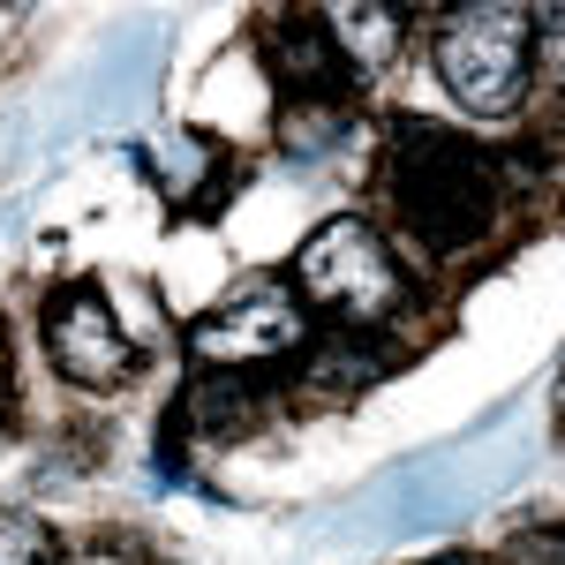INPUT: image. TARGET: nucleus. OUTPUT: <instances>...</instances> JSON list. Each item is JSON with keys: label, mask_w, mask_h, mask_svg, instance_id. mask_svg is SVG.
Here are the masks:
<instances>
[{"label": "nucleus", "mask_w": 565, "mask_h": 565, "mask_svg": "<svg viewBox=\"0 0 565 565\" xmlns=\"http://www.w3.org/2000/svg\"><path fill=\"white\" fill-rule=\"evenodd\" d=\"M385 189H392L399 234L415 249H430V257H452V249L482 242L490 218H498V167H490V151L468 143L460 129L415 121V114L392 129Z\"/></svg>", "instance_id": "nucleus-1"}, {"label": "nucleus", "mask_w": 565, "mask_h": 565, "mask_svg": "<svg viewBox=\"0 0 565 565\" xmlns=\"http://www.w3.org/2000/svg\"><path fill=\"white\" fill-rule=\"evenodd\" d=\"M527 53H535V15L513 0H476L437 23V76L482 121L513 114L527 98Z\"/></svg>", "instance_id": "nucleus-2"}, {"label": "nucleus", "mask_w": 565, "mask_h": 565, "mask_svg": "<svg viewBox=\"0 0 565 565\" xmlns=\"http://www.w3.org/2000/svg\"><path fill=\"white\" fill-rule=\"evenodd\" d=\"M295 287H302L309 309L348 317V324H377V317H392L399 295H407L385 234H377L370 218H348V212L324 218L302 249H295Z\"/></svg>", "instance_id": "nucleus-3"}, {"label": "nucleus", "mask_w": 565, "mask_h": 565, "mask_svg": "<svg viewBox=\"0 0 565 565\" xmlns=\"http://www.w3.org/2000/svg\"><path fill=\"white\" fill-rule=\"evenodd\" d=\"M39 340H45V362H53L68 385L114 392L121 377H136V340L121 332L114 302H106L90 279H61L39 302Z\"/></svg>", "instance_id": "nucleus-4"}, {"label": "nucleus", "mask_w": 565, "mask_h": 565, "mask_svg": "<svg viewBox=\"0 0 565 565\" xmlns=\"http://www.w3.org/2000/svg\"><path fill=\"white\" fill-rule=\"evenodd\" d=\"M264 61H271L279 90H287V106L302 98L309 121H317V114L354 106V90H362V76L348 68V53H340V45H332V31H324V8L271 15V23H264Z\"/></svg>", "instance_id": "nucleus-5"}, {"label": "nucleus", "mask_w": 565, "mask_h": 565, "mask_svg": "<svg viewBox=\"0 0 565 565\" xmlns=\"http://www.w3.org/2000/svg\"><path fill=\"white\" fill-rule=\"evenodd\" d=\"M309 340L302 309L287 295H242V302H218L189 324V354L196 362H218V370H257V362H279Z\"/></svg>", "instance_id": "nucleus-6"}, {"label": "nucleus", "mask_w": 565, "mask_h": 565, "mask_svg": "<svg viewBox=\"0 0 565 565\" xmlns=\"http://www.w3.org/2000/svg\"><path fill=\"white\" fill-rule=\"evenodd\" d=\"M143 167H151V181H159L189 218H218L226 189H234V159H226V143L204 136V129L151 136V143H143Z\"/></svg>", "instance_id": "nucleus-7"}, {"label": "nucleus", "mask_w": 565, "mask_h": 565, "mask_svg": "<svg viewBox=\"0 0 565 565\" xmlns=\"http://www.w3.org/2000/svg\"><path fill=\"white\" fill-rule=\"evenodd\" d=\"M324 31L348 53V68L362 76V68H385V53L399 45V8H385V0H370V8H324Z\"/></svg>", "instance_id": "nucleus-8"}, {"label": "nucleus", "mask_w": 565, "mask_h": 565, "mask_svg": "<svg viewBox=\"0 0 565 565\" xmlns=\"http://www.w3.org/2000/svg\"><path fill=\"white\" fill-rule=\"evenodd\" d=\"M257 415V392L242 385V370H226V377H204V385L189 392V407H174L181 430H242Z\"/></svg>", "instance_id": "nucleus-9"}, {"label": "nucleus", "mask_w": 565, "mask_h": 565, "mask_svg": "<svg viewBox=\"0 0 565 565\" xmlns=\"http://www.w3.org/2000/svg\"><path fill=\"white\" fill-rule=\"evenodd\" d=\"M0 565H61V558H53V535L31 513H0Z\"/></svg>", "instance_id": "nucleus-10"}, {"label": "nucleus", "mask_w": 565, "mask_h": 565, "mask_svg": "<svg viewBox=\"0 0 565 565\" xmlns=\"http://www.w3.org/2000/svg\"><path fill=\"white\" fill-rule=\"evenodd\" d=\"M61 565H143L136 551H84V558H61Z\"/></svg>", "instance_id": "nucleus-11"}, {"label": "nucleus", "mask_w": 565, "mask_h": 565, "mask_svg": "<svg viewBox=\"0 0 565 565\" xmlns=\"http://www.w3.org/2000/svg\"><path fill=\"white\" fill-rule=\"evenodd\" d=\"M8 407H15V370H8V348H0V423H8Z\"/></svg>", "instance_id": "nucleus-12"}, {"label": "nucleus", "mask_w": 565, "mask_h": 565, "mask_svg": "<svg viewBox=\"0 0 565 565\" xmlns=\"http://www.w3.org/2000/svg\"><path fill=\"white\" fill-rule=\"evenodd\" d=\"M430 565H482V558H460V551H452V558H430Z\"/></svg>", "instance_id": "nucleus-13"}]
</instances>
